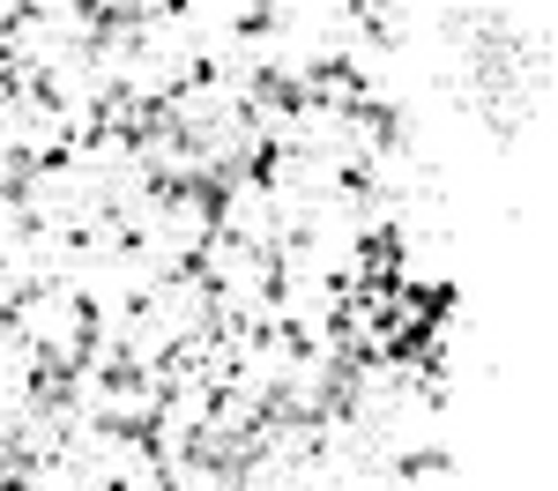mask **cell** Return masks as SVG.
<instances>
[{"mask_svg": "<svg viewBox=\"0 0 558 491\" xmlns=\"http://www.w3.org/2000/svg\"><path fill=\"white\" fill-rule=\"evenodd\" d=\"M8 328L38 351L45 380H60L89 343V306L75 298V291H60V283H38V291H23V298L8 306Z\"/></svg>", "mask_w": 558, "mask_h": 491, "instance_id": "1", "label": "cell"}, {"mask_svg": "<svg viewBox=\"0 0 558 491\" xmlns=\"http://www.w3.org/2000/svg\"><path fill=\"white\" fill-rule=\"evenodd\" d=\"M194 275L209 283L223 306H231V298H254V291H276V261H268L260 246H239V238H223V231H216L209 246L194 254Z\"/></svg>", "mask_w": 558, "mask_h": 491, "instance_id": "2", "label": "cell"}]
</instances>
